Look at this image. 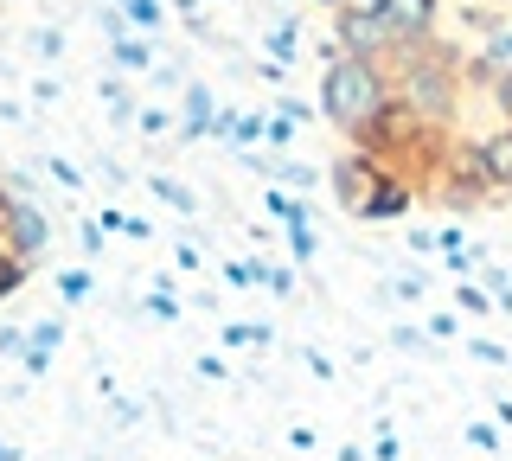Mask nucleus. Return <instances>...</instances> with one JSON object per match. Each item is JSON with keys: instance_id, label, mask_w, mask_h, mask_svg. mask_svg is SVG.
Listing matches in <instances>:
<instances>
[{"instance_id": "6", "label": "nucleus", "mask_w": 512, "mask_h": 461, "mask_svg": "<svg viewBox=\"0 0 512 461\" xmlns=\"http://www.w3.org/2000/svg\"><path fill=\"white\" fill-rule=\"evenodd\" d=\"M506 103H512V84H506Z\"/></svg>"}, {"instance_id": "1", "label": "nucleus", "mask_w": 512, "mask_h": 461, "mask_svg": "<svg viewBox=\"0 0 512 461\" xmlns=\"http://www.w3.org/2000/svg\"><path fill=\"white\" fill-rule=\"evenodd\" d=\"M327 109L340 122H365L378 109V77L365 71V65H333V77H327Z\"/></svg>"}, {"instance_id": "4", "label": "nucleus", "mask_w": 512, "mask_h": 461, "mask_svg": "<svg viewBox=\"0 0 512 461\" xmlns=\"http://www.w3.org/2000/svg\"><path fill=\"white\" fill-rule=\"evenodd\" d=\"M128 7H135V20H154V13H160L154 0H128Z\"/></svg>"}, {"instance_id": "3", "label": "nucleus", "mask_w": 512, "mask_h": 461, "mask_svg": "<svg viewBox=\"0 0 512 461\" xmlns=\"http://www.w3.org/2000/svg\"><path fill=\"white\" fill-rule=\"evenodd\" d=\"M391 7H397V20H423L429 0H391Z\"/></svg>"}, {"instance_id": "2", "label": "nucleus", "mask_w": 512, "mask_h": 461, "mask_svg": "<svg viewBox=\"0 0 512 461\" xmlns=\"http://www.w3.org/2000/svg\"><path fill=\"white\" fill-rule=\"evenodd\" d=\"M487 167L500 173V180H512V141H493V148H487Z\"/></svg>"}, {"instance_id": "5", "label": "nucleus", "mask_w": 512, "mask_h": 461, "mask_svg": "<svg viewBox=\"0 0 512 461\" xmlns=\"http://www.w3.org/2000/svg\"><path fill=\"white\" fill-rule=\"evenodd\" d=\"M0 289H13V276H7V269H0Z\"/></svg>"}]
</instances>
